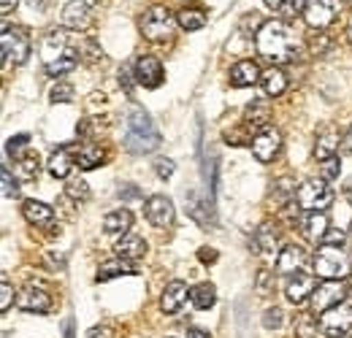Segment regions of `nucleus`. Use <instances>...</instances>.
Listing matches in <instances>:
<instances>
[{
  "instance_id": "nucleus-1",
  "label": "nucleus",
  "mask_w": 352,
  "mask_h": 338,
  "mask_svg": "<svg viewBox=\"0 0 352 338\" xmlns=\"http://www.w3.org/2000/svg\"><path fill=\"white\" fill-rule=\"evenodd\" d=\"M255 46H258L261 57L276 63V65H285V63H293L301 57V46L296 41L293 30L279 19H268L261 25V30L255 36Z\"/></svg>"
},
{
  "instance_id": "nucleus-2",
  "label": "nucleus",
  "mask_w": 352,
  "mask_h": 338,
  "mask_svg": "<svg viewBox=\"0 0 352 338\" xmlns=\"http://www.w3.org/2000/svg\"><path fill=\"white\" fill-rule=\"evenodd\" d=\"M160 130L152 117L141 106H131L125 117V149L133 155H149L160 146Z\"/></svg>"
},
{
  "instance_id": "nucleus-3",
  "label": "nucleus",
  "mask_w": 352,
  "mask_h": 338,
  "mask_svg": "<svg viewBox=\"0 0 352 338\" xmlns=\"http://www.w3.org/2000/svg\"><path fill=\"white\" fill-rule=\"evenodd\" d=\"M350 271H352V260L342 247L322 244L317 249V254H314V273L320 279H325V282H342V279L350 276Z\"/></svg>"
},
{
  "instance_id": "nucleus-4",
  "label": "nucleus",
  "mask_w": 352,
  "mask_h": 338,
  "mask_svg": "<svg viewBox=\"0 0 352 338\" xmlns=\"http://www.w3.org/2000/svg\"><path fill=\"white\" fill-rule=\"evenodd\" d=\"M296 203L301 212H325L333 203V190L328 187L325 179H309L298 187Z\"/></svg>"
},
{
  "instance_id": "nucleus-5",
  "label": "nucleus",
  "mask_w": 352,
  "mask_h": 338,
  "mask_svg": "<svg viewBox=\"0 0 352 338\" xmlns=\"http://www.w3.org/2000/svg\"><path fill=\"white\" fill-rule=\"evenodd\" d=\"M141 33L149 41H166L174 33V14L166 5H152L141 16Z\"/></svg>"
},
{
  "instance_id": "nucleus-6",
  "label": "nucleus",
  "mask_w": 352,
  "mask_h": 338,
  "mask_svg": "<svg viewBox=\"0 0 352 338\" xmlns=\"http://www.w3.org/2000/svg\"><path fill=\"white\" fill-rule=\"evenodd\" d=\"M3 57L14 65H22L30 57V36L22 27H3Z\"/></svg>"
},
{
  "instance_id": "nucleus-7",
  "label": "nucleus",
  "mask_w": 352,
  "mask_h": 338,
  "mask_svg": "<svg viewBox=\"0 0 352 338\" xmlns=\"http://www.w3.org/2000/svg\"><path fill=\"white\" fill-rule=\"evenodd\" d=\"M350 328H352V306H347V303L333 306V308H328V311L320 317V330L328 338L347 336Z\"/></svg>"
},
{
  "instance_id": "nucleus-8",
  "label": "nucleus",
  "mask_w": 352,
  "mask_h": 338,
  "mask_svg": "<svg viewBox=\"0 0 352 338\" xmlns=\"http://www.w3.org/2000/svg\"><path fill=\"white\" fill-rule=\"evenodd\" d=\"M252 155L261 160V163H271L276 155H279V146H282V135H279V130L276 127H263V130H258L255 135H252Z\"/></svg>"
},
{
  "instance_id": "nucleus-9",
  "label": "nucleus",
  "mask_w": 352,
  "mask_h": 338,
  "mask_svg": "<svg viewBox=\"0 0 352 338\" xmlns=\"http://www.w3.org/2000/svg\"><path fill=\"white\" fill-rule=\"evenodd\" d=\"M344 297H347V287H344L342 282H325V284H320V287L314 290V295H311V308L320 311V314H325L328 308L342 306Z\"/></svg>"
},
{
  "instance_id": "nucleus-10",
  "label": "nucleus",
  "mask_w": 352,
  "mask_h": 338,
  "mask_svg": "<svg viewBox=\"0 0 352 338\" xmlns=\"http://www.w3.org/2000/svg\"><path fill=\"white\" fill-rule=\"evenodd\" d=\"M135 82L146 89L163 84V63L155 54H141L135 63Z\"/></svg>"
},
{
  "instance_id": "nucleus-11",
  "label": "nucleus",
  "mask_w": 352,
  "mask_h": 338,
  "mask_svg": "<svg viewBox=\"0 0 352 338\" xmlns=\"http://www.w3.org/2000/svg\"><path fill=\"white\" fill-rule=\"evenodd\" d=\"M309 265V252L298 244H290L285 247L279 257H276V271L285 273V276H296V273H304V268Z\"/></svg>"
},
{
  "instance_id": "nucleus-12",
  "label": "nucleus",
  "mask_w": 352,
  "mask_h": 338,
  "mask_svg": "<svg viewBox=\"0 0 352 338\" xmlns=\"http://www.w3.org/2000/svg\"><path fill=\"white\" fill-rule=\"evenodd\" d=\"M144 214L155 227H168L174 222V203L166 195H152L144 203Z\"/></svg>"
},
{
  "instance_id": "nucleus-13",
  "label": "nucleus",
  "mask_w": 352,
  "mask_h": 338,
  "mask_svg": "<svg viewBox=\"0 0 352 338\" xmlns=\"http://www.w3.org/2000/svg\"><path fill=\"white\" fill-rule=\"evenodd\" d=\"M304 19L311 30H325L336 19V5L331 0H309Z\"/></svg>"
},
{
  "instance_id": "nucleus-14",
  "label": "nucleus",
  "mask_w": 352,
  "mask_h": 338,
  "mask_svg": "<svg viewBox=\"0 0 352 338\" xmlns=\"http://www.w3.org/2000/svg\"><path fill=\"white\" fill-rule=\"evenodd\" d=\"M92 14V0H68V5L63 8V25L71 30H85L89 25Z\"/></svg>"
},
{
  "instance_id": "nucleus-15",
  "label": "nucleus",
  "mask_w": 352,
  "mask_h": 338,
  "mask_svg": "<svg viewBox=\"0 0 352 338\" xmlns=\"http://www.w3.org/2000/svg\"><path fill=\"white\" fill-rule=\"evenodd\" d=\"M16 306L25 308V311H36V314H46L52 308V295L46 293L44 287H25L19 295H16Z\"/></svg>"
},
{
  "instance_id": "nucleus-16",
  "label": "nucleus",
  "mask_w": 352,
  "mask_h": 338,
  "mask_svg": "<svg viewBox=\"0 0 352 338\" xmlns=\"http://www.w3.org/2000/svg\"><path fill=\"white\" fill-rule=\"evenodd\" d=\"M285 295H287L290 303L301 306L307 297L314 295V276H311V273H296V276H287Z\"/></svg>"
},
{
  "instance_id": "nucleus-17",
  "label": "nucleus",
  "mask_w": 352,
  "mask_h": 338,
  "mask_svg": "<svg viewBox=\"0 0 352 338\" xmlns=\"http://www.w3.org/2000/svg\"><path fill=\"white\" fill-rule=\"evenodd\" d=\"M339 144H342V135H339V130L336 127H325V130H320L317 133V141H314V157L322 163V160H331V157H336V152H339Z\"/></svg>"
},
{
  "instance_id": "nucleus-18",
  "label": "nucleus",
  "mask_w": 352,
  "mask_h": 338,
  "mask_svg": "<svg viewBox=\"0 0 352 338\" xmlns=\"http://www.w3.org/2000/svg\"><path fill=\"white\" fill-rule=\"evenodd\" d=\"M190 297V290H187V284L184 282H168L166 284V290H163V295H160V308L166 311V314H176L182 306H184V300Z\"/></svg>"
},
{
  "instance_id": "nucleus-19",
  "label": "nucleus",
  "mask_w": 352,
  "mask_h": 338,
  "mask_svg": "<svg viewBox=\"0 0 352 338\" xmlns=\"http://www.w3.org/2000/svg\"><path fill=\"white\" fill-rule=\"evenodd\" d=\"M263 79V74H261V68H258V63H252V60H241V63H236L233 68H230V84L233 87H252L258 84Z\"/></svg>"
},
{
  "instance_id": "nucleus-20",
  "label": "nucleus",
  "mask_w": 352,
  "mask_h": 338,
  "mask_svg": "<svg viewBox=\"0 0 352 338\" xmlns=\"http://www.w3.org/2000/svg\"><path fill=\"white\" fill-rule=\"evenodd\" d=\"M298 225H301V233L307 236V241H311V244L322 241L325 233H328V216H325V212H307V216Z\"/></svg>"
},
{
  "instance_id": "nucleus-21",
  "label": "nucleus",
  "mask_w": 352,
  "mask_h": 338,
  "mask_svg": "<svg viewBox=\"0 0 352 338\" xmlns=\"http://www.w3.org/2000/svg\"><path fill=\"white\" fill-rule=\"evenodd\" d=\"M114 252L117 257H125V260H141L144 254H146V241L138 236V233H125L122 236V241H117V247H114Z\"/></svg>"
},
{
  "instance_id": "nucleus-22",
  "label": "nucleus",
  "mask_w": 352,
  "mask_h": 338,
  "mask_svg": "<svg viewBox=\"0 0 352 338\" xmlns=\"http://www.w3.org/2000/svg\"><path fill=\"white\" fill-rule=\"evenodd\" d=\"M22 216H25L30 225H36V227H46V225H52V219H54V209H49L41 201H25V203H22Z\"/></svg>"
},
{
  "instance_id": "nucleus-23",
  "label": "nucleus",
  "mask_w": 352,
  "mask_h": 338,
  "mask_svg": "<svg viewBox=\"0 0 352 338\" xmlns=\"http://www.w3.org/2000/svg\"><path fill=\"white\" fill-rule=\"evenodd\" d=\"M131 273H135L133 260L114 257V260H106V262L98 268V282H109V279H117V276H131Z\"/></svg>"
},
{
  "instance_id": "nucleus-24",
  "label": "nucleus",
  "mask_w": 352,
  "mask_h": 338,
  "mask_svg": "<svg viewBox=\"0 0 352 338\" xmlns=\"http://www.w3.org/2000/svg\"><path fill=\"white\" fill-rule=\"evenodd\" d=\"M276 227H271L268 222L261 225L258 230H255V249L263 254V257H279V238H276V233H274Z\"/></svg>"
},
{
  "instance_id": "nucleus-25",
  "label": "nucleus",
  "mask_w": 352,
  "mask_h": 338,
  "mask_svg": "<svg viewBox=\"0 0 352 338\" xmlns=\"http://www.w3.org/2000/svg\"><path fill=\"white\" fill-rule=\"evenodd\" d=\"M133 227V214L128 209H117V212L106 214V219H103V230L109 233V236H125V233H131Z\"/></svg>"
},
{
  "instance_id": "nucleus-26",
  "label": "nucleus",
  "mask_w": 352,
  "mask_h": 338,
  "mask_svg": "<svg viewBox=\"0 0 352 338\" xmlns=\"http://www.w3.org/2000/svg\"><path fill=\"white\" fill-rule=\"evenodd\" d=\"M71 168H74V155H71L68 146H60L57 152H52V157H49V173L54 179H65L71 173Z\"/></svg>"
},
{
  "instance_id": "nucleus-27",
  "label": "nucleus",
  "mask_w": 352,
  "mask_h": 338,
  "mask_svg": "<svg viewBox=\"0 0 352 338\" xmlns=\"http://www.w3.org/2000/svg\"><path fill=\"white\" fill-rule=\"evenodd\" d=\"M261 84H263L268 98H279V95L287 89V74H285L282 68H271V71H265L263 74Z\"/></svg>"
},
{
  "instance_id": "nucleus-28",
  "label": "nucleus",
  "mask_w": 352,
  "mask_h": 338,
  "mask_svg": "<svg viewBox=\"0 0 352 338\" xmlns=\"http://www.w3.org/2000/svg\"><path fill=\"white\" fill-rule=\"evenodd\" d=\"M176 22H179V27L187 30V33L201 30V27L206 25V11H204V8H187V5H184V8L176 14Z\"/></svg>"
},
{
  "instance_id": "nucleus-29",
  "label": "nucleus",
  "mask_w": 352,
  "mask_h": 338,
  "mask_svg": "<svg viewBox=\"0 0 352 338\" xmlns=\"http://www.w3.org/2000/svg\"><path fill=\"white\" fill-rule=\"evenodd\" d=\"M268 120H271V109H268V103H261V100L250 103L247 111H244V122H247V127H258V130H263V127H268Z\"/></svg>"
},
{
  "instance_id": "nucleus-30",
  "label": "nucleus",
  "mask_w": 352,
  "mask_h": 338,
  "mask_svg": "<svg viewBox=\"0 0 352 338\" xmlns=\"http://www.w3.org/2000/svg\"><path fill=\"white\" fill-rule=\"evenodd\" d=\"M79 65V57H76V52L71 49V52H65L63 57H57V60H52V63H46V74L49 76H54V79H60V76H65V74H71L74 68Z\"/></svg>"
},
{
  "instance_id": "nucleus-31",
  "label": "nucleus",
  "mask_w": 352,
  "mask_h": 338,
  "mask_svg": "<svg viewBox=\"0 0 352 338\" xmlns=\"http://www.w3.org/2000/svg\"><path fill=\"white\" fill-rule=\"evenodd\" d=\"M103 160H106V152H103V146H98V144H85V146L79 149V168L82 170L98 168V166H103Z\"/></svg>"
},
{
  "instance_id": "nucleus-32",
  "label": "nucleus",
  "mask_w": 352,
  "mask_h": 338,
  "mask_svg": "<svg viewBox=\"0 0 352 338\" xmlns=\"http://www.w3.org/2000/svg\"><path fill=\"white\" fill-rule=\"evenodd\" d=\"M190 300H192L195 308H204L206 311V308H212L217 303V290H214V284L204 282V284H198V287L190 290Z\"/></svg>"
},
{
  "instance_id": "nucleus-33",
  "label": "nucleus",
  "mask_w": 352,
  "mask_h": 338,
  "mask_svg": "<svg viewBox=\"0 0 352 338\" xmlns=\"http://www.w3.org/2000/svg\"><path fill=\"white\" fill-rule=\"evenodd\" d=\"M28 144H30V135H25V133H22V135H14V138H8L6 152H8L14 160H25V157H28V155H25V152H28Z\"/></svg>"
},
{
  "instance_id": "nucleus-34",
  "label": "nucleus",
  "mask_w": 352,
  "mask_h": 338,
  "mask_svg": "<svg viewBox=\"0 0 352 338\" xmlns=\"http://www.w3.org/2000/svg\"><path fill=\"white\" fill-rule=\"evenodd\" d=\"M296 338H317V322H314V317H298L296 319Z\"/></svg>"
},
{
  "instance_id": "nucleus-35",
  "label": "nucleus",
  "mask_w": 352,
  "mask_h": 338,
  "mask_svg": "<svg viewBox=\"0 0 352 338\" xmlns=\"http://www.w3.org/2000/svg\"><path fill=\"white\" fill-rule=\"evenodd\" d=\"M307 5L309 0H285L279 11H282L285 19H296V16H304L307 14Z\"/></svg>"
},
{
  "instance_id": "nucleus-36",
  "label": "nucleus",
  "mask_w": 352,
  "mask_h": 338,
  "mask_svg": "<svg viewBox=\"0 0 352 338\" xmlns=\"http://www.w3.org/2000/svg\"><path fill=\"white\" fill-rule=\"evenodd\" d=\"M49 100L52 103H71L74 100V87L65 84V82H57L49 92Z\"/></svg>"
},
{
  "instance_id": "nucleus-37",
  "label": "nucleus",
  "mask_w": 352,
  "mask_h": 338,
  "mask_svg": "<svg viewBox=\"0 0 352 338\" xmlns=\"http://www.w3.org/2000/svg\"><path fill=\"white\" fill-rule=\"evenodd\" d=\"M274 187H276L274 195H276L279 201H285V198H296V192H298V190L293 187V179H287V176H285V179H276Z\"/></svg>"
},
{
  "instance_id": "nucleus-38",
  "label": "nucleus",
  "mask_w": 352,
  "mask_h": 338,
  "mask_svg": "<svg viewBox=\"0 0 352 338\" xmlns=\"http://www.w3.org/2000/svg\"><path fill=\"white\" fill-rule=\"evenodd\" d=\"M320 173H322V179H325V181H333V179H339V173H342V166H339V157L322 160V166H320Z\"/></svg>"
},
{
  "instance_id": "nucleus-39",
  "label": "nucleus",
  "mask_w": 352,
  "mask_h": 338,
  "mask_svg": "<svg viewBox=\"0 0 352 338\" xmlns=\"http://www.w3.org/2000/svg\"><path fill=\"white\" fill-rule=\"evenodd\" d=\"M65 192H68V198H74V201H87L89 198L87 181H71V184L65 187Z\"/></svg>"
},
{
  "instance_id": "nucleus-40",
  "label": "nucleus",
  "mask_w": 352,
  "mask_h": 338,
  "mask_svg": "<svg viewBox=\"0 0 352 338\" xmlns=\"http://www.w3.org/2000/svg\"><path fill=\"white\" fill-rule=\"evenodd\" d=\"M19 173H22L25 179H36V176H38V157L28 155L25 160H19Z\"/></svg>"
},
{
  "instance_id": "nucleus-41",
  "label": "nucleus",
  "mask_w": 352,
  "mask_h": 338,
  "mask_svg": "<svg viewBox=\"0 0 352 338\" xmlns=\"http://www.w3.org/2000/svg\"><path fill=\"white\" fill-rule=\"evenodd\" d=\"M0 176H3V195H6V198L16 195V179L11 176V168L3 166V168H0Z\"/></svg>"
},
{
  "instance_id": "nucleus-42",
  "label": "nucleus",
  "mask_w": 352,
  "mask_h": 338,
  "mask_svg": "<svg viewBox=\"0 0 352 338\" xmlns=\"http://www.w3.org/2000/svg\"><path fill=\"white\" fill-rule=\"evenodd\" d=\"M11 303H14V287H11L8 279H3V284H0V311H8Z\"/></svg>"
},
{
  "instance_id": "nucleus-43",
  "label": "nucleus",
  "mask_w": 352,
  "mask_h": 338,
  "mask_svg": "<svg viewBox=\"0 0 352 338\" xmlns=\"http://www.w3.org/2000/svg\"><path fill=\"white\" fill-rule=\"evenodd\" d=\"M263 328H268V330H276V328H282V311H279V308H265Z\"/></svg>"
},
{
  "instance_id": "nucleus-44",
  "label": "nucleus",
  "mask_w": 352,
  "mask_h": 338,
  "mask_svg": "<svg viewBox=\"0 0 352 338\" xmlns=\"http://www.w3.org/2000/svg\"><path fill=\"white\" fill-rule=\"evenodd\" d=\"M155 170H157L160 179H171L176 166H174V160H157V163H155Z\"/></svg>"
},
{
  "instance_id": "nucleus-45",
  "label": "nucleus",
  "mask_w": 352,
  "mask_h": 338,
  "mask_svg": "<svg viewBox=\"0 0 352 338\" xmlns=\"http://www.w3.org/2000/svg\"><path fill=\"white\" fill-rule=\"evenodd\" d=\"M344 230H328L325 233V238H322V244H331V247H342L344 244Z\"/></svg>"
},
{
  "instance_id": "nucleus-46",
  "label": "nucleus",
  "mask_w": 352,
  "mask_h": 338,
  "mask_svg": "<svg viewBox=\"0 0 352 338\" xmlns=\"http://www.w3.org/2000/svg\"><path fill=\"white\" fill-rule=\"evenodd\" d=\"M111 336H114V330L109 325H95L87 333V338H111Z\"/></svg>"
},
{
  "instance_id": "nucleus-47",
  "label": "nucleus",
  "mask_w": 352,
  "mask_h": 338,
  "mask_svg": "<svg viewBox=\"0 0 352 338\" xmlns=\"http://www.w3.org/2000/svg\"><path fill=\"white\" fill-rule=\"evenodd\" d=\"M198 257H201L204 262H217V252H214L212 247H204V249H198Z\"/></svg>"
},
{
  "instance_id": "nucleus-48",
  "label": "nucleus",
  "mask_w": 352,
  "mask_h": 338,
  "mask_svg": "<svg viewBox=\"0 0 352 338\" xmlns=\"http://www.w3.org/2000/svg\"><path fill=\"white\" fill-rule=\"evenodd\" d=\"M342 152H344V155H352V127L342 135Z\"/></svg>"
},
{
  "instance_id": "nucleus-49",
  "label": "nucleus",
  "mask_w": 352,
  "mask_h": 338,
  "mask_svg": "<svg viewBox=\"0 0 352 338\" xmlns=\"http://www.w3.org/2000/svg\"><path fill=\"white\" fill-rule=\"evenodd\" d=\"M16 3H19V0H0V11H3V16H8V14L16 8Z\"/></svg>"
},
{
  "instance_id": "nucleus-50",
  "label": "nucleus",
  "mask_w": 352,
  "mask_h": 338,
  "mask_svg": "<svg viewBox=\"0 0 352 338\" xmlns=\"http://www.w3.org/2000/svg\"><path fill=\"white\" fill-rule=\"evenodd\" d=\"M120 84L128 89V95H131V89H133V84H131V74H128V68H122V74H120Z\"/></svg>"
},
{
  "instance_id": "nucleus-51",
  "label": "nucleus",
  "mask_w": 352,
  "mask_h": 338,
  "mask_svg": "<svg viewBox=\"0 0 352 338\" xmlns=\"http://www.w3.org/2000/svg\"><path fill=\"white\" fill-rule=\"evenodd\" d=\"M187 338H212V336H209L206 330H201V328H190V330H187Z\"/></svg>"
},
{
  "instance_id": "nucleus-52",
  "label": "nucleus",
  "mask_w": 352,
  "mask_h": 338,
  "mask_svg": "<svg viewBox=\"0 0 352 338\" xmlns=\"http://www.w3.org/2000/svg\"><path fill=\"white\" fill-rule=\"evenodd\" d=\"M65 338H74V322L71 319L65 322Z\"/></svg>"
},
{
  "instance_id": "nucleus-53",
  "label": "nucleus",
  "mask_w": 352,
  "mask_h": 338,
  "mask_svg": "<svg viewBox=\"0 0 352 338\" xmlns=\"http://www.w3.org/2000/svg\"><path fill=\"white\" fill-rule=\"evenodd\" d=\"M265 5H271V8H282V3H285V0H263Z\"/></svg>"
},
{
  "instance_id": "nucleus-54",
  "label": "nucleus",
  "mask_w": 352,
  "mask_h": 338,
  "mask_svg": "<svg viewBox=\"0 0 352 338\" xmlns=\"http://www.w3.org/2000/svg\"><path fill=\"white\" fill-rule=\"evenodd\" d=\"M46 3H49V0H30L33 8H46Z\"/></svg>"
},
{
  "instance_id": "nucleus-55",
  "label": "nucleus",
  "mask_w": 352,
  "mask_h": 338,
  "mask_svg": "<svg viewBox=\"0 0 352 338\" xmlns=\"http://www.w3.org/2000/svg\"><path fill=\"white\" fill-rule=\"evenodd\" d=\"M344 198L352 203V181H347V187H344Z\"/></svg>"
},
{
  "instance_id": "nucleus-56",
  "label": "nucleus",
  "mask_w": 352,
  "mask_h": 338,
  "mask_svg": "<svg viewBox=\"0 0 352 338\" xmlns=\"http://www.w3.org/2000/svg\"><path fill=\"white\" fill-rule=\"evenodd\" d=\"M347 38H350V43H352V22H350V27H347Z\"/></svg>"
},
{
  "instance_id": "nucleus-57",
  "label": "nucleus",
  "mask_w": 352,
  "mask_h": 338,
  "mask_svg": "<svg viewBox=\"0 0 352 338\" xmlns=\"http://www.w3.org/2000/svg\"><path fill=\"white\" fill-rule=\"evenodd\" d=\"M166 338H179V336H166Z\"/></svg>"
},
{
  "instance_id": "nucleus-58",
  "label": "nucleus",
  "mask_w": 352,
  "mask_h": 338,
  "mask_svg": "<svg viewBox=\"0 0 352 338\" xmlns=\"http://www.w3.org/2000/svg\"><path fill=\"white\" fill-rule=\"evenodd\" d=\"M347 3H350V8H352V0H347Z\"/></svg>"
},
{
  "instance_id": "nucleus-59",
  "label": "nucleus",
  "mask_w": 352,
  "mask_h": 338,
  "mask_svg": "<svg viewBox=\"0 0 352 338\" xmlns=\"http://www.w3.org/2000/svg\"><path fill=\"white\" fill-rule=\"evenodd\" d=\"M3 338H8V336H3Z\"/></svg>"
}]
</instances>
